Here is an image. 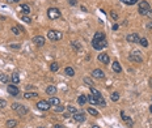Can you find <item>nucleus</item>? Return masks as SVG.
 Masks as SVG:
<instances>
[{
  "label": "nucleus",
  "instance_id": "nucleus-1",
  "mask_svg": "<svg viewBox=\"0 0 152 128\" xmlns=\"http://www.w3.org/2000/svg\"><path fill=\"white\" fill-rule=\"evenodd\" d=\"M148 11H150V4H148V1H144V0L139 1V11H138L139 14L145 16Z\"/></svg>",
  "mask_w": 152,
  "mask_h": 128
},
{
  "label": "nucleus",
  "instance_id": "nucleus-2",
  "mask_svg": "<svg viewBox=\"0 0 152 128\" xmlns=\"http://www.w3.org/2000/svg\"><path fill=\"white\" fill-rule=\"evenodd\" d=\"M47 16H48L50 20H56V18L60 17V11L58 8H48Z\"/></svg>",
  "mask_w": 152,
  "mask_h": 128
},
{
  "label": "nucleus",
  "instance_id": "nucleus-3",
  "mask_svg": "<svg viewBox=\"0 0 152 128\" xmlns=\"http://www.w3.org/2000/svg\"><path fill=\"white\" fill-rule=\"evenodd\" d=\"M47 37H48V39H51V41H59V39H62L63 34L60 33V31H56V30H48Z\"/></svg>",
  "mask_w": 152,
  "mask_h": 128
},
{
  "label": "nucleus",
  "instance_id": "nucleus-4",
  "mask_svg": "<svg viewBox=\"0 0 152 128\" xmlns=\"http://www.w3.org/2000/svg\"><path fill=\"white\" fill-rule=\"evenodd\" d=\"M140 52H138V51H134V52H131L130 55H128V60L130 62H135V63H142L143 62V59H142V56L139 55Z\"/></svg>",
  "mask_w": 152,
  "mask_h": 128
},
{
  "label": "nucleus",
  "instance_id": "nucleus-5",
  "mask_svg": "<svg viewBox=\"0 0 152 128\" xmlns=\"http://www.w3.org/2000/svg\"><path fill=\"white\" fill-rule=\"evenodd\" d=\"M50 106L51 105L48 103V101H40L37 103V107H38V110H41V111H47V110H50Z\"/></svg>",
  "mask_w": 152,
  "mask_h": 128
},
{
  "label": "nucleus",
  "instance_id": "nucleus-6",
  "mask_svg": "<svg viewBox=\"0 0 152 128\" xmlns=\"http://www.w3.org/2000/svg\"><path fill=\"white\" fill-rule=\"evenodd\" d=\"M92 46L95 50H102L105 47H108V42L104 39V41H100V42H93L92 41Z\"/></svg>",
  "mask_w": 152,
  "mask_h": 128
},
{
  "label": "nucleus",
  "instance_id": "nucleus-7",
  "mask_svg": "<svg viewBox=\"0 0 152 128\" xmlns=\"http://www.w3.org/2000/svg\"><path fill=\"white\" fill-rule=\"evenodd\" d=\"M126 39H127V42H131V43H139L140 38H139V36L136 33H131L126 37Z\"/></svg>",
  "mask_w": 152,
  "mask_h": 128
},
{
  "label": "nucleus",
  "instance_id": "nucleus-8",
  "mask_svg": "<svg viewBox=\"0 0 152 128\" xmlns=\"http://www.w3.org/2000/svg\"><path fill=\"white\" fill-rule=\"evenodd\" d=\"M7 92H8L11 95H17L18 93H20V90H18V88H17V86H16L15 84H12V85H8V86H7Z\"/></svg>",
  "mask_w": 152,
  "mask_h": 128
},
{
  "label": "nucleus",
  "instance_id": "nucleus-9",
  "mask_svg": "<svg viewBox=\"0 0 152 128\" xmlns=\"http://www.w3.org/2000/svg\"><path fill=\"white\" fill-rule=\"evenodd\" d=\"M97 59H98V62H101V63H104L108 65L109 62H110V57H109L108 54H100L98 56H97Z\"/></svg>",
  "mask_w": 152,
  "mask_h": 128
},
{
  "label": "nucleus",
  "instance_id": "nucleus-10",
  "mask_svg": "<svg viewBox=\"0 0 152 128\" xmlns=\"http://www.w3.org/2000/svg\"><path fill=\"white\" fill-rule=\"evenodd\" d=\"M33 43L37 44L38 47L43 46V44H45V38L42 37V36H35V37L33 38Z\"/></svg>",
  "mask_w": 152,
  "mask_h": 128
},
{
  "label": "nucleus",
  "instance_id": "nucleus-11",
  "mask_svg": "<svg viewBox=\"0 0 152 128\" xmlns=\"http://www.w3.org/2000/svg\"><path fill=\"white\" fill-rule=\"evenodd\" d=\"M92 76L95 78H104L105 77V73L102 72L101 69L97 68V69H93V71H92Z\"/></svg>",
  "mask_w": 152,
  "mask_h": 128
},
{
  "label": "nucleus",
  "instance_id": "nucleus-12",
  "mask_svg": "<svg viewBox=\"0 0 152 128\" xmlns=\"http://www.w3.org/2000/svg\"><path fill=\"white\" fill-rule=\"evenodd\" d=\"M105 39V34L102 31H97L93 36V42H100V41H104Z\"/></svg>",
  "mask_w": 152,
  "mask_h": 128
},
{
  "label": "nucleus",
  "instance_id": "nucleus-13",
  "mask_svg": "<svg viewBox=\"0 0 152 128\" xmlns=\"http://www.w3.org/2000/svg\"><path fill=\"white\" fill-rule=\"evenodd\" d=\"M72 116H73V119H75V121H80V123H81V121L85 120V115H84V113H75Z\"/></svg>",
  "mask_w": 152,
  "mask_h": 128
},
{
  "label": "nucleus",
  "instance_id": "nucleus-14",
  "mask_svg": "<svg viewBox=\"0 0 152 128\" xmlns=\"http://www.w3.org/2000/svg\"><path fill=\"white\" fill-rule=\"evenodd\" d=\"M87 102H88V95H84V94L79 95V98H77V103H79L80 106H84Z\"/></svg>",
  "mask_w": 152,
  "mask_h": 128
},
{
  "label": "nucleus",
  "instance_id": "nucleus-15",
  "mask_svg": "<svg viewBox=\"0 0 152 128\" xmlns=\"http://www.w3.org/2000/svg\"><path fill=\"white\" fill-rule=\"evenodd\" d=\"M16 111L18 113V115H21V116H22V115H26L29 113V108L26 106H21V105H20V107H18Z\"/></svg>",
  "mask_w": 152,
  "mask_h": 128
},
{
  "label": "nucleus",
  "instance_id": "nucleus-16",
  "mask_svg": "<svg viewBox=\"0 0 152 128\" xmlns=\"http://www.w3.org/2000/svg\"><path fill=\"white\" fill-rule=\"evenodd\" d=\"M112 68H113V71H114L115 73H121L122 72V67H121V64H119L118 62H114L112 64Z\"/></svg>",
  "mask_w": 152,
  "mask_h": 128
},
{
  "label": "nucleus",
  "instance_id": "nucleus-17",
  "mask_svg": "<svg viewBox=\"0 0 152 128\" xmlns=\"http://www.w3.org/2000/svg\"><path fill=\"white\" fill-rule=\"evenodd\" d=\"M46 93L48 95H54L56 93V86L55 85H50V86H47L46 88Z\"/></svg>",
  "mask_w": 152,
  "mask_h": 128
},
{
  "label": "nucleus",
  "instance_id": "nucleus-18",
  "mask_svg": "<svg viewBox=\"0 0 152 128\" xmlns=\"http://www.w3.org/2000/svg\"><path fill=\"white\" fill-rule=\"evenodd\" d=\"M35 97H38V94L35 92H28L24 94V98H26V100H32V98H35Z\"/></svg>",
  "mask_w": 152,
  "mask_h": 128
},
{
  "label": "nucleus",
  "instance_id": "nucleus-19",
  "mask_svg": "<svg viewBox=\"0 0 152 128\" xmlns=\"http://www.w3.org/2000/svg\"><path fill=\"white\" fill-rule=\"evenodd\" d=\"M64 73H66L67 76H70V77L75 76V71H73L72 67H66V69H64Z\"/></svg>",
  "mask_w": 152,
  "mask_h": 128
},
{
  "label": "nucleus",
  "instance_id": "nucleus-20",
  "mask_svg": "<svg viewBox=\"0 0 152 128\" xmlns=\"http://www.w3.org/2000/svg\"><path fill=\"white\" fill-rule=\"evenodd\" d=\"M48 103H50L51 106H58V105L60 103V101H59V98H56V97H51L50 100H48Z\"/></svg>",
  "mask_w": 152,
  "mask_h": 128
},
{
  "label": "nucleus",
  "instance_id": "nucleus-21",
  "mask_svg": "<svg viewBox=\"0 0 152 128\" xmlns=\"http://www.w3.org/2000/svg\"><path fill=\"white\" fill-rule=\"evenodd\" d=\"M121 115H122V119H123V120L126 121V123H127L128 126H130V127L132 126V124H134V121H132V120H131V119H130V118H128V116H126L123 111H122V113H121Z\"/></svg>",
  "mask_w": 152,
  "mask_h": 128
},
{
  "label": "nucleus",
  "instance_id": "nucleus-22",
  "mask_svg": "<svg viewBox=\"0 0 152 128\" xmlns=\"http://www.w3.org/2000/svg\"><path fill=\"white\" fill-rule=\"evenodd\" d=\"M20 8H21V11L24 12V14H26V16H28L29 13H30V8H29V5H28V4H21V7H20Z\"/></svg>",
  "mask_w": 152,
  "mask_h": 128
},
{
  "label": "nucleus",
  "instance_id": "nucleus-23",
  "mask_svg": "<svg viewBox=\"0 0 152 128\" xmlns=\"http://www.w3.org/2000/svg\"><path fill=\"white\" fill-rule=\"evenodd\" d=\"M11 81H12V84H15V85L20 82V77H18L17 73H13V75L11 76Z\"/></svg>",
  "mask_w": 152,
  "mask_h": 128
},
{
  "label": "nucleus",
  "instance_id": "nucleus-24",
  "mask_svg": "<svg viewBox=\"0 0 152 128\" xmlns=\"http://www.w3.org/2000/svg\"><path fill=\"white\" fill-rule=\"evenodd\" d=\"M90 93H92V94L95 95L96 98H98V97H102V95H101V93H100L98 90H97L96 88H93V86H90Z\"/></svg>",
  "mask_w": 152,
  "mask_h": 128
},
{
  "label": "nucleus",
  "instance_id": "nucleus-25",
  "mask_svg": "<svg viewBox=\"0 0 152 128\" xmlns=\"http://www.w3.org/2000/svg\"><path fill=\"white\" fill-rule=\"evenodd\" d=\"M8 128H15L16 126H17V120H13V119H11V120H8L7 121V124H5Z\"/></svg>",
  "mask_w": 152,
  "mask_h": 128
},
{
  "label": "nucleus",
  "instance_id": "nucleus-26",
  "mask_svg": "<svg viewBox=\"0 0 152 128\" xmlns=\"http://www.w3.org/2000/svg\"><path fill=\"white\" fill-rule=\"evenodd\" d=\"M12 33L15 34V36H20L21 34V29H20V26H12Z\"/></svg>",
  "mask_w": 152,
  "mask_h": 128
},
{
  "label": "nucleus",
  "instance_id": "nucleus-27",
  "mask_svg": "<svg viewBox=\"0 0 152 128\" xmlns=\"http://www.w3.org/2000/svg\"><path fill=\"white\" fill-rule=\"evenodd\" d=\"M58 69H59V64L58 63H51L50 64V71L51 72H56Z\"/></svg>",
  "mask_w": 152,
  "mask_h": 128
},
{
  "label": "nucleus",
  "instance_id": "nucleus-28",
  "mask_svg": "<svg viewBox=\"0 0 152 128\" xmlns=\"http://www.w3.org/2000/svg\"><path fill=\"white\" fill-rule=\"evenodd\" d=\"M87 111H88V114L93 115V116H98V111H97V110H95V108H92V107H89Z\"/></svg>",
  "mask_w": 152,
  "mask_h": 128
},
{
  "label": "nucleus",
  "instance_id": "nucleus-29",
  "mask_svg": "<svg viewBox=\"0 0 152 128\" xmlns=\"http://www.w3.org/2000/svg\"><path fill=\"white\" fill-rule=\"evenodd\" d=\"M21 20L24 21V22H26V24H32V18L28 17L26 14H22V16H21Z\"/></svg>",
  "mask_w": 152,
  "mask_h": 128
},
{
  "label": "nucleus",
  "instance_id": "nucleus-30",
  "mask_svg": "<svg viewBox=\"0 0 152 128\" xmlns=\"http://www.w3.org/2000/svg\"><path fill=\"white\" fill-rule=\"evenodd\" d=\"M118 100H119V93H118V92H114V93L112 94V101H113V102H117Z\"/></svg>",
  "mask_w": 152,
  "mask_h": 128
},
{
  "label": "nucleus",
  "instance_id": "nucleus-31",
  "mask_svg": "<svg viewBox=\"0 0 152 128\" xmlns=\"http://www.w3.org/2000/svg\"><path fill=\"white\" fill-rule=\"evenodd\" d=\"M139 43H140L143 47H147V46H148V41H147V38H140Z\"/></svg>",
  "mask_w": 152,
  "mask_h": 128
},
{
  "label": "nucleus",
  "instance_id": "nucleus-32",
  "mask_svg": "<svg viewBox=\"0 0 152 128\" xmlns=\"http://www.w3.org/2000/svg\"><path fill=\"white\" fill-rule=\"evenodd\" d=\"M0 81L1 82H8V76L4 73H0Z\"/></svg>",
  "mask_w": 152,
  "mask_h": 128
},
{
  "label": "nucleus",
  "instance_id": "nucleus-33",
  "mask_svg": "<svg viewBox=\"0 0 152 128\" xmlns=\"http://www.w3.org/2000/svg\"><path fill=\"white\" fill-rule=\"evenodd\" d=\"M122 3H125V4H128V5H134L135 3L138 1V0H121Z\"/></svg>",
  "mask_w": 152,
  "mask_h": 128
},
{
  "label": "nucleus",
  "instance_id": "nucleus-34",
  "mask_svg": "<svg viewBox=\"0 0 152 128\" xmlns=\"http://www.w3.org/2000/svg\"><path fill=\"white\" fill-rule=\"evenodd\" d=\"M54 111H55V113H63V111H64V106H60V105H58V106L54 108Z\"/></svg>",
  "mask_w": 152,
  "mask_h": 128
},
{
  "label": "nucleus",
  "instance_id": "nucleus-35",
  "mask_svg": "<svg viewBox=\"0 0 152 128\" xmlns=\"http://www.w3.org/2000/svg\"><path fill=\"white\" fill-rule=\"evenodd\" d=\"M67 110H68V113H70V114H75V113H77L76 108L73 107V106H68V107H67Z\"/></svg>",
  "mask_w": 152,
  "mask_h": 128
},
{
  "label": "nucleus",
  "instance_id": "nucleus-36",
  "mask_svg": "<svg viewBox=\"0 0 152 128\" xmlns=\"http://www.w3.org/2000/svg\"><path fill=\"white\" fill-rule=\"evenodd\" d=\"M84 82H85V84H88L89 86L93 85V81H92L90 78H88V77H84Z\"/></svg>",
  "mask_w": 152,
  "mask_h": 128
},
{
  "label": "nucleus",
  "instance_id": "nucleus-37",
  "mask_svg": "<svg viewBox=\"0 0 152 128\" xmlns=\"http://www.w3.org/2000/svg\"><path fill=\"white\" fill-rule=\"evenodd\" d=\"M72 47H73V50H80V49H81L80 44L77 43V42H72Z\"/></svg>",
  "mask_w": 152,
  "mask_h": 128
},
{
  "label": "nucleus",
  "instance_id": "nucleus-38",
  "mask_svg": "<svg viewBox=\"0 0 152 128\" xmlns=\"http://www.w3.org/2000/svg\"><path fill=\"white\" fill-rule=\"evenodd\" d=\"M110 14H112L113 20H118V14H117V13H115V12H114V11H112V12H110Z\"/></svg>",
  "mask_w": 152,
  "mask_h": 128
},
{
  "label": "nucleus",
  "instance_id": "nucleus-39",
  "mask_svg": "<svg viewBox=\"0 0 152 128\" xmlns=\"http://www.w3.org/2000/svg\"><path fill=\"white\" fill-rule=\"evenodd\" d=\"M5 105H7V102H5V100H0V108H4Z\"/></svg>",
  "mask_w": 152,
  "mask_h": 128
},
{
  "label": "nucleus",
  "instance_id": "nucleus-40",
  "mask_svg": "<svg viewBox=\"0 0 152 128\" xmlns=\"http://www.w3.org/2000/svg\"><path fill=\"white\" fill-rule=\"evenodd\" d=\"M9 47H11V49H15V50H18L20 49V44H13L12 43V44H9Z\"/></svg>",
  "mask_w": 152,
  "mask_h": 128
},
{
  "label": "nucleus",
  "instance_id": "nucleus-41",
  "mask_svg": "<svg viewBox=\"0 0 152 128\" xmlns=\"http://www.w3.org/2000/svg\"><path fill=\"white\" fill-rule=\"evenodd\" d=\"M20 107V103H12V110H17Z\"/></svg>",
  "mask_w": 152,
  "mask_h": 128
},
{
  "label": "nucleus",
  "instance_id": "nucleus-42",
  "mask_svg": "<svg viewBox=\"0 0 152 128\" xmlns=\"http://www.w3.org/2000/svg\"><path fill=\"white\" fill-rule=\"evenodd\" d=\"M145 16H147L148 18H151V20H152V9H150V11L147 12V14H145Z\"/></svg>",
  "mask_w": 152,
  "mask_h": 128
},
{
  "label": "nucleus",
  "instance_id": "nucleus-43",
  "mask_svg": "<svg viewBox=\"0 0 152 128\" xmlns=\"http://www.w3.org/2000/svg\"><path fill=\"white\" fill-rule=\"evenodd\" d=\"M68 3H70L71 5H75L76 4V0H68Z\"/></svg>",
  "mask_w": 152,
  "mask_h": 128
},
{
  "label": "nucleus",
  "instance_id": "nucleus-44",
  "mask_svg": "<svg viewBox=\"0 0 152 128\" xmlns=\"http://www.w3.org/2000/svg\"><path fill=\"white\" fill-rule=\"evenodd\" d=\"M63 118H66V119H67V118H70V113H64L63 114Z\"/></svg>",
  "mask_w": 152,
  "mask_h": 128
},
{
  "label": "nucleus",
  "instance_id": "nucleus-45",
  "mask_svg": "<svg viewBox=\"0 0 152 128\" xmlns=\"http://www.w3.org/2000/svg\"><path fill=\"white\" fill-rule=\"evenodd\" d=\"M147 28H148V29H152V22H148V24H147Z\"/></svg>",
  "mask_w": 152,
  "mask_h": 128
},
{
  "label": "nucleus",
  "instance_id": "nucleus-46",
  "mask_svg": "<svg viewBox=\"0 0 152 128\" xmlns=\"http://www.w3.org/2000/svg\"><path fill=\"white\" fill-rule=\"evenodd\" d=\"M54 128H63V126H60V124H55V126H54Z\"/></svg>",
  "mask_w": 152,
  "mask_h": 128
},
{
  "label": "nucleus",
  "instance_id": "nucleus-47",
  "mask_svg": "<svg viewBox=\"0 0 152 128\" xmlns=\"http://www.w3.org/2000/svg\"><path fill=\"white\" fill-rule=\"evenodd\" d=\"M117 29H118V25H117V24L113 25V30H117Z\"/></svg>",
  "mask_w": 152,
  "mask_h": 128
},
{
  "label": "nucleus",
  "instance_id": "nucleus-48",
  "mask_svg": "<svg viewBox=\"0 0 152 128\" xmlns=\"http://www.w3.org/2000/svg\"><path fill=\"white\" fill-rule=\"evenodd\" d=\"M148 82H150V86L152 88V78H150V81H148Z\"/></svg>",
  "mask_w": 152,
  "mask_h": 128
},
{
  "label": "nucleus",
  "instance_id": "nucleus-49",
  "mask_svg": "<svg viewBox=\"0 0 152 128\" xmlns=\"http://www.w3.org/2000/svg\"><path fill=\"white\" fill-rule=\"evenodd\" d=\"M7 1H8V3H13V0H7Z\"/></svg>",
  "mask_w": 152,
  "mask_h": 128
},
{
  "label": "nucleus",
  "instance_id": "nucleus-50",
  "mask_svg": "<svg viewBox=\"0 0 152 128\" xmlns=\"http://www.w3.org/2000/svg\"><path fill=\"white\" fill-rule=\"evenodd\" d=\"M150 111H151V113H152V105H151V106H150Z\"/></svg>",
  "mask_w": 152,
  "mask_h": 128
},
{
  "label": "nucleus",
  "instance_id": "nucleus-51",
  "mask_svg": "<svg viewBox=\"0 0 152 128\" xmlns=\"http://www.w3.org/2000/svg\"><path fill=\"white\" fill-rule=\"evenodd\" d=\"M92 128H100V127H98V126H93Z\"/></svg>",
  "mask_w": 152,
  "mask_h": 128
},
{
  "label": "nucleus",
  "instance_id": "nucleus-52",
  "mask_svg": "<svg viewBox=\"0 0 152 128\" xmlns=\"http://www.w3.org/2000/svg\"><path fill=\"white\" fill-rule=\"evenodd\" d=\"M17 1H20V0H13V3H17Z\"/></svg>",
  "mask_w": 152,
  "mask_h": 128
},
{
  "label": "nucleus",
  "instance_id": "nucleus-53",
  "mask_svg": "<svg viewBox=\"0 0 152 128\" xmlns=\"http://www.w3.org/2000/svg\"><path fill=\"white\" fill-rule=\"evenodd\" d=\"M38 128H45V127H38Z\"/></svg>",
  "mask_w": 152,
  "mask_h": 128
}]
</instances>
